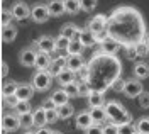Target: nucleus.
I'll use <instances>...</instances> for the list:
<instances>
[{
  "mask_svg": "<svg viewBox=\"0 0 149 134\" xmlns=\"http://www.w3.org/2000/svg\"><path fill=\"white\" fill-rule=\"evenodd\" d=\"M105 112H107V119H110L115 124H124V122L132 121V115L125 110V107L115 100H110L105 104Z\"/></svg>",
  "mask_w": 149,
  "mask_h": 134,
  "instance_id": "1",
  "label": "nucleus"
},
{
  "mask_svg": "<svg viewBox=\"0 0 149 134\" xmlns=\"http://www.w3.org/2000/svg\"><path fill=\"white\" fill-rule=\"evenodd\" d=\"M51 85H53V77L49 75L47 70H39L32 77V87L37 92H46Z\"/></svg>",
  "mask_w": 149,
  "mask_h": 134,
  "instance_id": "2",
  "label": "nucleus"
},
{
  "mask_svg": "<svg viewBox=\"0 0 149 134\" xmlns=\"http://www.w3.org/2000/svg\"><path fill=\"white\" fill-rule=\"evenodd\" d=\"M142 90H144V88H142V83H141L137 78H129V80L124 82V88H122V92L129 97V98H136V97H139V94L142 92Z\"/></svg>",
  "mask_w": 149,
  "mask_h": 134,
  "instance_id": "3",
  "label": "nucleus"
},
{
  "mask_svg": "<svg viewBox=\"0 0 149 134\" xmlns=\"http://www.w3.org/2000/svg\"><path fill=\"white\" fill-rule=\"evenodd\" d=\"M49 10H47V5H42V3H37L31 9V19L37 22V24H44L47 19H49Z\"/></svg>",
  "mask_w": 149,
  "mask_h": 134,
  "instance_id": "4",
  "label": "nucleus"
},
{
  "mask_svg": "<svg viewBox=\"0 0 149 134\" xmlns=\"http://www.w3.org/2000/svg\"><path fill=\"white\" fill-rule=\"evenodd\" d=\"M12 17L17 20H26L27 17H31V9H29L27 3H24V2H15L14 5H12Z\"/></svg>",
  "mask_w": 149,
  "mask_h": 134,
  "instance_id": "5",
  "label": "nucleus"
},
{
  "mask_svg": "<svg viewBox=\"0 0 149 134\" xmlns=\"http://www.w3.org/2000/svg\"><path fill=\"white\" fill-rule=\"evenodd\" d=\"M20 127V122H19V115L15 114H5L2 117V129L5 133H14Z\"/></svg>",
  "mask_w": 149,
  "mask_h": 134,
  "instance_id": "6",
  "label": "nucleus"
},
{
  "mask_svg": "<svg viewBox=\"0 0 149 134\" xmlns=\"http://www.w3.org/2000/svg\"><path fill=\"white\" fill-rule=\"evenodd\" d=\"M107 26V19L103 17V14H98V15H95L90 22H88V29L92 31L95 36H100L103 32V29Z\"/></svg>",
  "mask_w": 149,
  "mask_h": 134,
  "instance_id": "7",
  "label": "nucleus"
},
{
  "mask_svg": "<svg viewBox=\"0 0 149 134\" xmlns=\"http://www.w3.org/2000/svg\"><path fill=\"white\" fill-rule=\"evenodd\" d=\"M36 46H37V49H39V51L51 54V53L56 49V46H54V38H51V36H41V38L36 41Z\"/></svg>",
  "mask_w": 149,
  "mask_h": 134,
  "instance_id": "8",
  "label": "nucleus"
},
{
  "mask_svg": "<svg viewBox=\"0 0 149 134\" xmlns=\"http://www.w3.org/2000/svg\"><path fill=\"white\" fill-rule=\"evenodd\" d=\"M36 54L37 53L34 51V49H31V48L22 49L20 54H19V61H20V65H22V66H27V68L34 66V63H36Z\"/></svg>",
  "mask_w": 149,
  "mask_h": 134,
  "instance_id": "9",
  "label": "nucleus"
},
{
  "mask_svg": "<svg viewBox=\"0 0 149 134\" xmlns=\"http://www.w3.org/2000/svg\"><path fill=\"white\" fill-rule=\"evenodd\" d=\"M119 46H120L119 41L112 36H107V38L102 39V51L105 54H115L119 51Z\"/></svg>",
  "mask_w": 149,
  "mask_h": 134,
  "instance_id": "10",
  "label": "nucleus"
},
{
  "mask_svg": "<svg viewBox=\"0 0 149 134\" xmlns=\"http://www.w3.org/2000/svg\"><path fill=\"white\" fill-rule=\"evenodd\" d=\"M78 41L83 44L85 48H90V46H93V44L97 43V36L93 34L90 29H80V32H78Z\"/></svg>",
  "mask_w": 149,
  "mask_h": 134,
  "instance_id": "11",
  "label": "nucleus"
},
{
  "mask_svg": "<svg viewBox=\"0 0 149 134\" xmlns=\"http://www.w3.org/2000/svg\"><path fill=\"white\" fill-rule=\"evenodd\" d=\"M14 95L17 97L19 100H31L32 95H34V87L27 85V83H22V85H17L15 88V94Z\"/></svg>",
  "mask_w": 149,
  "mask_h": 134,
  "instance_id": "12",
  "label": "nucleus"
},
{
  "mask_svg": "<svg viewBox=\"0 0 149 134\" xmlns=\"http://www.w3.org/2000/svg\"><path fill=\"white\" fill-rule=\"evenodd\" d=\"M83 66H85V61H83V58H81V54H73V56L66 58V68L74 71V73H78Z\"/></svg>",
  "mask_w": 149,
  "mask_h": 134,
  "instance_id": "13",
  "label": "nucleus"
},
{
  "mask_svg": "<svg viewBox=\"0 0 149 134\" xmlns=\"http://www.w3.org/2000/svg\"><path fill=\"white\" fill-rule=\"evenodd\" d=\"M74 124H76V127H78V129L86 131L90 126H93V121H92V117H90V112H86V110L80 112V114L76 115V121H74Z\"/></svg>",
  "mask_w": 149,
  "mask_h": 134,
  "instance_id": "14",
  "label": "nucleus"
},
{
  "mask_svg": "<svg viewBox=\"0 0 149 134\" xmlns=\"http://www.w3.org/2000/svg\"><path fill=\"white\" fill-rule=\"evenodd\" d=\"M66 68V58L59 56L56 58V59H51V65H49V68H47V71H49V75L51 77H56L61 70H65Z\"/></svg>",
  "mask_w": 149,
  "mask_h": 134,
  "instance_id": "15",
  "label": "nucleus"
},
{
  "mask_svg": "<svg viewBox=\"0 0 149 134\" xmlns=\"http://www.w3.org/2000/svg\"><path fill=\"white\" fill-rule=\"evenodd\" d=\"M47 10H49V15L51 17H59L65 14V3L63 0H51L49 5H47Z\"/></svg>",
  "mask_w": 149,
  "mask_h": 134,
  "instance_id": "16",
  "label": "nucleus"
},
{
  "mask_svg": "<svg viewBox=\"0 0 149 134\" xmlns=\"http://www.w3.org/2000/svg\"><path fill=\"white\" fill-rule=\"evenodd\" d=\"M56 80H58V83H59L61 87H65V85H68V83L74 82V71L65 68V70H61V71L56 75Z\"/></svg>",
  "mask_w": 149,
  "mask_h": 134,
  "instance_id": "17",
  "label": "nucleus"
},
{
  "mask_svg": "<svg viewBox=\"0 0 149 134\" xmlns=\"http://www.w3.org/2000/svg\"><path fill=\"white\" fill-rule=\"evenodd\" d=\"M90 117H92L93 124H100L107 119V112H105V107L100 105V107H92L90 109Z\"/></svg>",
  "mask_w": 149,
  "mask_h": 134,
  "instance_id": "18",
  "label": "nucleus"
},
{
  "mask_svg": "<svg viewBox=\"0 0 149 134\" xmlns=\"http://www.w3.org/2000/svg\"><path fill=\"white\" fill-rule=\"evenodd\" d=\"M88 104L90 107H100L105 104V98H103V94L100 90H90V94H88Z\"/></svg>",
  "mask_w": 149,
  "mask_h": 134,
  "instance_id": "19",
  "label": "nucleus"
},
{
  "mask_svg": "<svg viewBox=\"0 0 149 134\" xmlns=\"http://www.w3.org/2000/svg\"><path fill=\"white\" fill-rule=\"evenodd\" d=\"M51 65V56L47 54V53H42V51H39L36 54V63H34V66L37 70H47Z\"/></svg>",
  "mask_w": 149,
  "mask_h": 134,
  "instance_id": "20",
  "label": "nucleus"
},
{
  "mask_svg": "<svg viewBox=\"0 0 149 134\" xmlns=\"http://www.w3.org/2000/svg\"><path fill=\"white\" fill-rule=\"evenodd\" d=\"M15 38H17V27L15 26L9 24V26L2 27V41L3 43H12Z\"/></svg>",
  "mask_w": 149,
  "mask_h": 134,
  "instance_id": "21",
  "label": "nucleus"
},
{
  "mask_svg": "<svg viewBox=\"0 0 149 134\" xmlns=\"http://www.w3.org/2000/svg\"><path fill=\"white\" fill-rule=\"evenodd\" d=\"M134 77L137 78V80L148 78L149 77V65L148 63H144V61L136 63V66H134Z\"/></svg>",
  "mask_w": 149,
  "mask_h": 134,
  "instance_id": "22",
  "label": "nucleus"
},
{
  "mask_svg": "<svg viewBox=\"0 0 149 134\" xmlns=\"http://www.w3.org/2000/svg\"><path fill=\"white\" fill-rule=\"evenodd\" d=\"M32 122H34V126H36V127H42V126L47 124V121H46V110H44L42 107H39V109H36V110L32 112Z\"/></svg>",
  "mask_w": 149,
  "mask_h": 134,
  "instance_id": "23",
  "label": "nucleus"
},
{
  "mask_svg": "<svg viewBox=\"0 0 149 134\" xmlns=\"http://www.w3.org/2000/svg\"><path fill=\"white\" fill-rule=\"evenodd\" d=\"M56 112H58V119H70L74 114V107L70 102H66L63 105L56 107Z\"/></svg>",
  "mask_w": 149,
  "mask_h": 134,
  "instance_id": "24",
  "label": "nucleus"
},
{
  "mask_svg": "<svg viewBox=\"0 0 149 134\" xmlns=\"http://www.w3.org/2000/svg\"><path fill=\"white\" fill-rule=\"evenodd\" d=\"M83 44L78 41V38L71 39L70 43H68V48H66V53H68V56H73V54H81L83 53Z\"/></svg>",
  "mask_w": 149,
  "mask_h": 134,
  "instance_id": "25",
  "label": "nucleus"
},
{
  "mask_svg": "<svg viewBox=\"0 0 149 134\" xmlns=\"http://www.w3.org/2000/svg\"><path fill=\"white\" fill-rule=\"evenodd\" d=\"M78 32H80V27L78 26H74V24H65L61 27V32L59 34H63L68 39H74V38H78Z\"/></svg>",
  "mask_w": 149,
  "mask_h": 134,
  "instance_id": "26",
  "label": "nucleus"
},
{
  "mask_svg": "<svg viewBox=\"0 0 149 134\" xmlns=\"http://www.w3.org/2000/svg\"><path fill=\"white\" fill-rule=\"evenodd\" d=\"M68 94L65 92V88H59V90H56V92H53V95H51V100L54 102V105L56 107H59V105H63V104H66L68 102Z\"/></svg>",
  "mask_w": 149,
  "mask_h": 134,
  "instance_id": "27",
  "label": "nucleus"
},
{
  "mask_svg": "<svg viewBox=\"0 0 149 134\" xmlns=\"http://www.w3.org/2000/svg\"><path fill=\"white\" fill-rule=\"evenodd\" d=\"M65 3V12L68 14H78L81 7H80V0H63Z\"/></svg>",
  "mask_w": 149,
  "mask_h": 134,
  "instance_id": "28",
  "label": "nucleus"
},
{
  "mask_svg": "<svg viewBox=\"0 0 149 134\" xmlns=\"http://www.w3.org/2000/svg\"><path fill=\"white\" fill-rule=\"evenodd\" d=\"M19 122H20V127H26V129H31L34 122H32V112H26V114L19 115Z\"/></svg>",
  "mask_w": 149,
  "mask_h": 134,
  "instance_id": "29",
  "label": "nucleus"
},
{
  "mask_svg": "<svg viewBox=\"0 0 149 134\" xmlns=\"http://www.w3.org/2000/svg\"><path fill=\"white\" fill-rule=\"evenodd\" d=\"M136 131L139 134H149V117H141L136 124Z\"/></svg>",
  "mask_w": 149,
  "mask_h": 134,
  "instance_id": "30",
  "label": "nucleus"
},
{
  "mask_svg": "<svg viewBox=\"0 0 149 134\" xmlns=\"http://www.w3.org/2000/svg\"><path fill=\"white\" fill-rule=\"evenodd\" d=\"M14 109L17 110V115L26 114V112H31V110H32V107H31V102H29V100H19Z\"/></svg>",
  "mask_w": 149,
  "mask_h": 134,
  "instance_id": "31",
  "label": "nucleus"
},
{
  "mask_svg": "<svg viewBox=\"0 0 149 134\" xmlns=\"http://www.w3.org/2000/svg\"><path fill=\"white\" fill-rule=\"evenodd\" d=\"M70 41H71V39H68V38H65L63 34H59V36L54 39L56 49H58V51H66V48H68V43H70Z\"/></svg>",
  "mask_w": 149,
  "mask_h": 134,
  "instance_id": "32",
  "label": "nucleus"
},
{
  "mask_svg": "<svg viewBox=\"0 0 149 134\" xmlns=\"http://www.w3.org/2000/svg\"><path fill=\"white\" fill-rule=\"evenodd\" d=\"M15 88H17V83L15 82H5L2 85V95L7 97V95H14L15 94Z\"/></svg>",
  "mask_w": 149,
  "mask_h": 134,
  "instance_id": "33",
  "label": "nucleus"
},
{
  "mask_svg": "<svg viewBox=\"0 0 149 134\" xmlns=\"http://www.w3.org/2000/svg\"><path fill=\"white\" fill-rule=\"evenodd\" d=\"M98 5V0H80V7L83 12H92Z\"/></svg>",
  "mask_w": 149,
  "mask_h": 134,
  "instance_id": "34",
  "label": "nucleus"
},
{
  "mask_svg": "<svg viewBox=\"0 0 149 134\" xmlns=\"http://www.w3.org/2000/svg\"><path fill=\"white\" fill-rule=\"evenodd\" d=\"M63 88H65V92L68 94L70 98H76V97H78V83H76V82H71V83L65 85Z\"/></svg>",
  "mask_w": 149,
  "mask_h": 134,
  "instance_id": "35",
  "label": "nucleus"
},
{
  "mask_svg": "<svg viewBox=\"0 0 149 134\" xmlns=\"http://www.w3.org/2000/svg\"><path fill=\"white\" fill-rule=\"evenodd\" d=\"M136 133V126L130 122H124V124H119V134H134Z\"/></svg>",
  "mask_w": 149,
  "mask_h": 134,
  "instance_id": "36",
  "label": "nucleus"
},
{
  "mask_svg": "<svg viewBox=\"0 0 149 134\" xmlns=\"http://www.w3.org/2000/svg\"><path fill=\"white\" fill-rule=\"evenodd\" d=\"M134 51H136V56H146V54L149 53V49H148V46H146V43H144V41L136 43Z\"/></svg>",
  "mask_w": 149,
  "mask_h": 134,
  "instance_id": "37",
  "label": "nucleus"
},
{
  "mask_svg": "<svg viewBox=\"0 0 149 134\" xmlns=\"http://www.w3.org/2000/svg\"><path fill=\"white\" fill-rule=\"evenodd\" d=\"M12 12L10 10H2V15H0V22H2V27L3 26H9V24H12Z\"/></svg>",
  "mask_w": 149,
  "mask_h": 134,
  "instance_id": "38",
  "label": "nucleus"
},
{
  "mask_svg": "<svg viewBox=\"0 0 149 134\" xmlns=\"http://www.w3.org/2000/svg\"><path fill=\"white\" fill-rule=\"evenodd\" d=\"M137 98H139V105L142 107V109H149V92H144V90H142Z\"/></svg>",
  "mask_w": 149,
  "mask_h": 134,
  "instance_id": "39",
  "label": "nucleus"
},
{
  "mask_svg": "<svg viewBox=\"0 0 149 134\" xmlns=\"http://www.w3.org/2000/svg\"><path fill=\"white\" fill-rule=\"evenodd\" d=\"M102 131H103V134H119V124H115V122L107 124Z\"/></svg>",
  "mask_w": 149,
  "mask_h": 134,
  "instance_id": "40",
  "label": "nucleus"
},
{
  "mask_svg": "<svg viewBox=\"0 0 149 134\" xmlns=\"http://www.w3.org/2000/svg\"><path fill=\"white\" fill-rule=\"evenodd\" d=\"M88 94H90L88 85H86L85 82H80V83H78V97H86Z\"/></svg>",
  "mask_w": 149,
  "mask_h": 134,
  "instance_id": "41",
  "label": "nucleus"
},
{
  "mask_svg": "<svg viewBox=\"0 0 149 134\" xmlns=\"http://www.w3.org/2000/svg\"><path fill=\"white\" fill-rule=\"evenodd\" d=\"M46 121H47V124H53L54 121H58V112H56V109L46 110Z\"/></svg>",
  "mask_w": 149,
  "mask_h": 134,
  "instance_id": "42",
  "label": "nucleus"
},
{
  "mask_svg": "<svg viewBox=\"0 0 149 134\" xmlns=\"http://www.w3.org/2000/svg\"><path fill=\"white\" fill-rule=\"evenodd\" d=\"M17 102H19V98H17L15 95H7V97H3V104H5L7 107H12V109H14Z\"/></svg>",
  "mask_w": 149,
  "mask_h": 134,
  "instance_id": "43",
  "label": "nucleus"
},
{
  "mask_svg": "<svg viewBox=\"0 0 149 134\" xmlns=\"http://www.w3.org/2000/svg\"><path fill=\"white\" fill-rule=\"evenodd\" d=\"M124 82H125V80H120V78H115V80L112 82V88H113L115 92H122V88H124Z\"/></svg>",
  "mask_w": 149,
  "mask_h": 134,
  "instance_id": "44",
  "label": "nucleus"
},
{
  "mask_svg": "<svg viewBox=\"0 0 149 134\" xmlns=\"http://www.w3.org/2000/svg\"><path fill=\"white\" fill-rule=\"evenodd\" d=\"M85 134H103V131H102V127H100V126L93 124V126H90V127L85 131Z\"/></svg>",
  "mask_w": 149,
  "mask_h": 134,
  "instance_id": "45",
  "label": "nucleus"
},
{
  "mask_svg": "<svg viewBox=\"0 0 149 134\" xmlns=\"http://www.w3.org/2000/svg\"><path fill=\"white\" fill-rule=\"evenodd\" d=\"M42 109H44V110H49V109H56V105H54V102H53V100H51V98H47V100H44V102H42Z\"/></svg>",
  "mask_w": 149,
  "mask_h": 134,
  "instance_id": "46",
  "label": "nucleus"
},
{
  "mask_svg": "<svg viewBox=\"0 0 149 134\" xmlns=\"http://www.w3.org/2000/svg\"><path fill=\"white\" fill-rule=\"evenodd\" d=\"M36 134H53V131H51V129H47L46 126H42V127H37Z\"/></svg>",
  "mask_w": 149,
  "mask_h": 134,
  "instance_id": "47",
  "label": "nucleus"
},
{
  "mask_svg": "<svg viewBox=\"0 0 149 134\" xmlns=\"http://www.w3.org/2000/svg\"><path fill=\"white\" fill-rule=\"evenodd\" d=\"M7 73H9V66H7V63L2 61V77H5Z\"/></svg>",
  "mask_w": 149,
  "mask_h": 134,
  "instance_id": "48",
  "label": "nucleus"
},
{
  "mask_svg": "<svg viewBox=\"0 0 149 134\" xmlns=\"http://www.w3.org/2000/svg\"><path fill=\"white\" fill-rule=\"evenodd\" d=\"M144 43H146V46H148V49H149V36L146 39H144Z\"/></svg>",
  "mask_w": 149,
  "mask_h": 134,
  "instance_id": "49",
  "label": "nucleus"
},
{
  "mask_svg": "<svg viewBox=\"0 0 149 134\" xmlns=\"http://www.w3.org/2000/svg\"><path fill=\"white\" fill-rule=\"evenodd\" d=\"M24 134H36V133H34V131H31V129H27V131H26Z\"/></svg>",
  "mask_w": 149,
  "mask_h": 134,
  "instance_id": "50",
  "label": "nucleus"
},
{
  "mask_svg": "<svg viewBox=\"0 0 149 134\" xmlns=\"http://www.w3.org/2000/svg\"><path fill=\"white\" fill-rule=\"evenodd\" d=\"M53 134H63V133H59V131H53Z\"/></svg>",
  "mask_w": 149,
  "mask_h": 134,
  "instance_id": "51",
  "label": "nucleus"
},
{
  "mask_svg": "<svg viewBox=\"0 0 149 134\" xmlns=\"http://www.w3.org/2000/svg\"><path fill=\"white\" fill-rule=\"evenodd\" d=\"M134 134H139V133H137V131H136V133H134Z\"/></svg>",
  "mask_w": 149,
  "mask_h": 134,
  "instance_id": "52",
  "label": "nucleus"
}]
</instances>
